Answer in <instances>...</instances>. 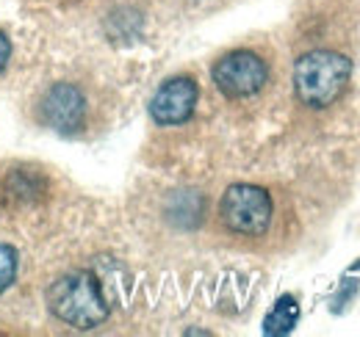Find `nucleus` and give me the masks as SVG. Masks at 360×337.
Returning <instances> with one entry per match:
<instances>
[{
	"instance_id": "nucleus-9",
	"label": "nucleus",
	"mask_w": 360,
	"mask_h": 337,
	"mask_svg": "<svg viewBox=\"0 0 360 337\" xmlns=\"http://www.w3.org/2000/svg\"><path fill=\"white\" fill-rule=\"evenodd\" d=\"M8 61H11V42H8V37L0 31V72L8 67Z\"/></svg>"
},
{
	"instance_id": "nucleus-7",
	"label": "nucleus",
	"mask_w": 360,
	"mask_h": 337,
	"mask_svg": "<svg viewBox=\"0 0 360 337\" xmlns=\"http://www.w3.org/2000/svg\"><path fill=\"white\" fill-rule=\"evenodd\" d=\"M297 321H300V307H297L294 296H283V298L274 304V310L266 315L264 332H266V335H285V332H291V329L297 326Z\"/></svg>"
},
{
	"instance_id": "nucleus-6",
	"label": "nucleus",
	"mask_w": 360,
	"mask_h": 337,
	"mask_svg": "<svg viewBox=\"0 0 360 337\" xmlns=\"http://www.w3.org/2000/svg\"><path fill=\"white\" fill-rule=\"evenodd\" d=\"M200 103V84L191 75H175L158 86L150 100V119L158 127L186 125Z\"/></svg>"
},
{
	"instance_id": "nucleus-8",
	"label": "nucleus",
	"mask_w": 360,
	"mask_h": 337,
	"mask_svg": "<svg viewBox=\"0 0 360 337\" xmlns=\"http://www.w3.org/2000/svg\"><path fill=\"white\" fill-rule=\"evenodd\" d=\"M17 277V252L8 244H0V293L11 288Z\"/></svg>"
},
{
	"instance_id": "nucleus-2",
	"label": "nucleus",
	"mask_w": 360,
	"mask_h": 337,
	"mask_svg": "<svg viewBox=\"0 0 360 337\" xmlns=\"http://www.w3.org/2000/svg\"><path fill=\"white\" fill-rule=\"evenodd\" d=\"M219 230L236 241H264L277 221L274 197L264 185L236 183L230 185L217 208Z\"/></svg>"
},
{
	"instance_id": "nucleus-1",
	"label": "nucleus",
	"mask_w": 360,
	"mask_h": 337,
	"mask_svg": "<svg viewBox=\"0 0 360 337\" xmlns=\"http://www.w3.org/2000/svg\"><path fill=\"white\" fill-rule=\"evenodd\" d=\"M355 64L335 47H311L294 61V94L308 111L335 105L352 84Z\"/></svg>"
},
{
	"instance_id": "nucleus-3",
	"label": "nucleus",
	"mask_w": 360,
	"mask_h": 337,
	"mask_svg": "<svg viewBox=\"0 0 360 337\" xmlns=\"http://www.w3.org/2000/svg\"><path fill=\"white\" fill-rule=\"evenodd\" d=\"M47 307L56 321L75 326V329H94L108 318V301L103 293L100 279L91 271H67L47 288Z\"/></svg>"
},
{
	"instance_id": "nucleus-4",
	"label": "nucleus",
	"mask_w": 360,
	"mask_h": 337,
	"mask_svg": "<svg viewBox=\"0 0 360 337\" xmlns=\"http://www.w3.org/2000/svg\"><path fill=\"white\" fill-rule=\"evenodd\" d=\"M211 81L227 103H250L269 88L271 61L258 47H233L214 61Z\"/></svg>"
},
{
	"instance_id": "nucleus-10",
	"label": "nucleus",
	"mask_w": 360,
	"mask_h": 337,
	"mask_svg": "<svg viewBox=\"0 0 360 337\" xmlns=\"http://www.w3.org/2000/svg\"><path fill=\"white\" fill-rule=\"evenodd\" d=\"M188 3H208V0H188Z\"/></svg>"
},
{
	"instance_id": "nucleus-5",
	"label": "nucleus",
	"mask_w": 360,
	"mask_h": 337,
	"mask_svg": "<svg viewBox=\"0 0 360 337\" xmlns=\"http://www.w3.org/2000/svg\"><path fill=\"white\" fill-rule=\"evenodd\" d=\"M34 114L39 125L50 127L61 136H78L91 125V97L75 81H56L39 91L34 103Z\"/></svg>"
}]
</instances>
